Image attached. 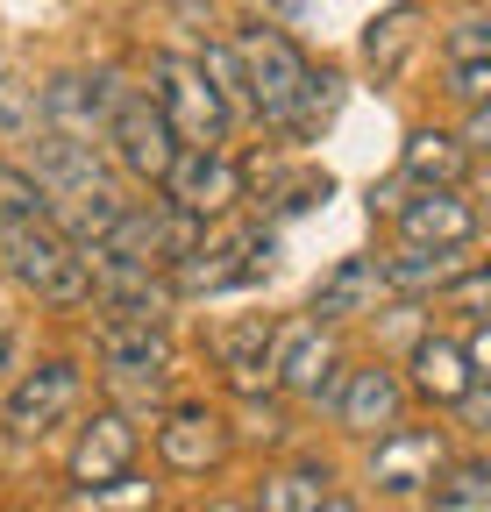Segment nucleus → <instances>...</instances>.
Listing matches in <instances>:
<instances>
[{
  "label": "nucleus",
  "instance_id": "1",
  "mask_svg": "<svg viewBox=\"0 0 491 512\" xmlns=\"http://www.w3.org/2000/svg\"><path fill=\"white\" fill-rule=\"evenodd\" d=\"M235 64H242V93H250V114L264 121V128H292V107H299V93H306V50L285 36V29H271V22H257V29H242L235 36Z\"/></svg>",
  "mask_w": 491,
  "mask_h": 512
},
{
  "label": "nucleus",
  "instance_id": "2",
  "mask_svg": "<svg viewBox=\"0 0 491 512\" xmlns=\"http://www.w3.org/2000/svg\"><path fill=\"white\" fill-rule=\"evenodd\" d=\"M0 264H8L43 306H86L93 299L86 256L57 235L50 221H8V228H0Z\"/></svg>",
  "mask_w": 491,
  "mask_h": 512
},
{
  "label": "nucleus",
  "instance_id": "3",
  "mask_svg": "<svg viewBox=\"0 0 491 512\" xmlns=\"http://www.w3.org/2000/svg\"><path fill=\"white\" fill-rule=\"evenodd\" d=\"M271 249H278L271 228L200 235V242L164 271V278H171V299H214V292H235V285H257V278L271 271Z\"/></svg>",
  "mask_w": 491,
  "mask_h": 512
},
{
  "label": "nucleus",
  "instance_id": "4",
  "mask_svg": "<svg viewBox=\"0 0 491 512\" xmlns=\"http://www.w3.org/2000/svg\"><path fill=\"white\" fill-rule=\"evenodd\" d=\"M150 79H157V114L171 121V136H178V150H221L228 143V128H235V114H228V100L207 86V72L193 57H157L150 64Z\"/></svg>",
  "mask_w": 491,
  "mask_h": 512
},
{
  "label": "nucleus",
  "instance_id": "5",
  "mask_svg": "<svg viewBox=\"0 0 491 512\" xmlns=\"http://www.w3.org/2000/svg\"><path fill=\"white\" fill-rule=\"evenodd\" d=\"M193 242H200V221H193V214H178L171 200H150V207H121L114 228H107L93 249L121 256V264H143V271H171Z\"/></svg>",
  "mask_w": 491,
  "mask_h": 512
},
{
  "label": "nucleus",
  "instance_id": "6",
  "mask_svg": "<svg viewBox=\"0 0 491 512\" xmlns=\"http://www.w3.org/2000/svg\"><path fill=\"white\" fill-rule=\"evenodd\" d=\"M228 448H235V427H228V413L207 406V399H171V406L157 413V456H164V470H178V477L221 470Z\"/></svg>",
  "mask_w": 491,
  "mask_h": 512
},
{
  "label": "nucleus",
  "instance_id": "7",
  "mask_svg": "<svg viewBox=\"0 0 491 512\" xmlns=\"http://www.w3.org/2000/svg\"><path fill=\"white\" fill-rule=\"evenodd\" d=\"M100 150H114V164L129 171V178L157 185V178L171 171V157H178V136H171V121L157 114L150 93H129V86H121V100H114V114H107Z\"/></svg>",
  "mask_w": 491,
  "mask_h": 512
},
{
  "label": "nucleus",
  "instance_id": "8",
  "mask_svg": "<svg viewBox=\"0 0 491 512\" xmlns=\"http://www.w3.org/2000/svg\"><path fill=\"white\" fill-rule=\"evenodd\" d=\"M271 384H278L285 399H314V406L335 399V384H342V349H335V335L321 328V320H292V328H278Z\"/></svg>",
  "mask_w": 491,
  "mask_h": 512
},
{
  "label": "nucleus",
  "instance_id": "9",
  "mask_svg": "<svg viewBox=\"0 0 491 512\" xmlns=\"http://www.w3.org/2000/svg\"><path fill=\"white\" fill-rule=\"evenodd\" d=\"M157 185H164V200H171L178 214H193V221L207 228V221L235 214V200H242V164H235L228 150H178Z\"/></svg>",
  "mask_w": 491,
  "mask_h": 512
},
{
  "label": "nucleus",
  "instance_id": "10",
  "mask_svg": "<svg viewBox=\"0 0 491 512\" xmlns=\"http://www.w3.org/2000/svg\"><path fill=\"white\" fill-rule=\"evenodd\" d=\"M449 463V434L442 427H406L392 420L385 434H371V484L392 498H420L435 484V470Z\"/></svg>",
  "mask_w": 491,
  "mask_h": 512
},
{
  "label": "nucleus",
  "instance_id": "11",
  "mask_svg": "<svg viewBox=\"0 0 491 512\" xmlns=\"http://www.w3.org/2000/svg\"><path fill=\"white\" fill-rule=\"evenodd\" d=\"M79 392H86L79 363H72V356H43L36 370H22V377L8 384V434L43 441L57 420H65V413L79 406Z\"/></svg>",
  "mask_w": 491,
  "mask_h": 512
},
{
  "label": "nucleus",
  "instance_id": "12",
  "mask_svg": "<svg viewBox=\"0 0 491 512\" xmlns=\"http://www.w3.org/2000/svg\"><path fill=\"white\" fill-rule=\"evenodd\" d=\"M114 100H121V86H114V79L65 72V79H50V86L36 93V121L50 128V136H65V143H100V136H107Z\"/></svg>",
  "mask_w": 491,
  "mask_h": 512
},
{
  "label": "nucleus",
  "instance_id": "13",
  "mask_svg": "<svg viewBox=\"0 0 491 512\" xmlns=\"http://www.w3.org/2000/svg\"><path fill=\"white\" fill-rule=\"evenodd\" d=\"M399 242L470 249L477 242V207L463 200V185H413V200H399Z\"/></svg>",
  "mask_w": 491,
  "mask_h": 512
},
{
  "label": "nucleus",
  "instance_id": "14",
  "mask_svg": "<svg viewBox=\"0 0 491 512\" xmlns=\"http://www.w3.org/2000/svg\"><path fill=\"white\" fill-rule=\"evenodd\" d=\"M328 406H335V420H342L349 434H385V427L406 413V377L385 370V363H363V370L342 363V384H335Z\"/></svg>",
  "mask_w": 491,
  "mask_h": 512
},
{
  "label": "nucleus",
  "instance_id": "15",
  "mask_svg": "<svg viewBox=\"0 0 491 512\" xmlns=\"http://www.w3.org/2000/svg\"><path fill=\"white\" fill-rule=\"evenodd\" d=\"M136 463V413H121V406H100L79 441H72V484H107V477H129Z\"/></svg>",
  "mask_w": 491,
  "mask_h": 512
},
{
  "label": "nucleus",
  "instance_id": "16",
  "mask_svg": "<svg viewBox=\"0 0 491 512\" xmlns=\"http://www.w3.org/2000/svg\"><path fill=\"white\" fill-rule=\"evenodd\" d=\"M29 178L43 185V200H72V192H93V185H114L107 178V157L100 143H65L36 128V157H29Z\"/></svg>",
  "mask_w": 491,
  "mask_h": 512
},
{
  "label": "nucleus",
  "instance_id": "17",
  "mask_svg": "<svg viewBox=\"0 0 491 512\" xmlns=\"http://www.w3.org/2000/svg\"><path fill=\"white\" fill-rule=\"evenodd\" d=\"M100 363L107 377H171L164 320H100Z\"/></svg>",
  "mask_w": 491,
  "mask_h": 512
},
{
  "label": "nucleus",
  "instance_id": "18",
  "mask_svg": "<svg viewBox=\"0 0 491 512\" xmlns=\"http://www.w3.org/2000/svg\"><path fill=\"white\" fill-rule=\"evenodd\" d=\"M378 299H385V271H378V256H342V264L314 285V320H321V328H335V320L378 313Z\"/></svg>",
  "mask_w": 491,
  "mask_h": 512
},
{
  "label": "nucleus",
  "instance_id": "19",
  "mask_svg": "<svg viewBox=\"0 0 491 512\" xmlns=\"http://www.w3.org/2000/svg\"><path fill=\"white\" fill-rule=\"evenodd\" d=\"M413 392L427 399V406H456L470 384H477V370H470V356H463V342H449V335H413Z\"/></svg>",
  "mask_w": 491,
  "mask_h": 512
},
{
  "label": "nucleus",
  "instance_id": "20",
  "mask_svg": "<svg viewBox=\"0 0 491 512\" xmlns=\"http://www.w3.org/2000/svg\"><path fill=\"white\" fill-rule=\"evenodd\" d=\"M470 264L463 249H427V242H399L392 256H385V292H399V299H442V285L456 278Z\"/></svg>",
  "mask_w": 491,
  "mask_h": 512
},
{
  "label": "nucleus",
  "instance_id": "21",
  "mask_svg": "<svg viewBox=\"0 0 491 512\" xmlns=\"http://www.w3.org/2000/svg\"><path fill=\"white\" fill-rule=\"evenodd\" d=\"M271 349H278L271 320H242V328H221L214 335V356H221V370H228L235 392H264V384H271Z\"/></svg>",
  "mask_w": 491,
  "mask_h": 512
},
{
  "label": "nucleus",
  "instance_id": "22",
  "mask_svg": "<svg viewBox=\"0 0 491 512\" xmlns=\"http://www.w3.org/2000/svg\"><path fill=\"white\" fill-rule=\"evenodd\" d=\"M463 171H470V150L456 143V128H413L399 150L406 185H463Z\"/></svg>",
  "mask_w": 491,
  "mask_h": 512
},
{
  "label": "nucleus",
  "instance_id": "23",
  "mask_svg": "<svg viewBox=\"0 0 491 512\" xmlns=\"http://www.w3.org/2000/svg\"><path fill=\"white\" fill-rule=\"evenodd\" d=\"M328 491H335V470L328 463H285V470L264 477V491H257L250 512H321Z\"/></svg>",
  "mask_w": 491,
  "mask_h": 512
},
{
  "label": "nucleus",
  "instance_id": "24",
  "mask_svg": "<svg viewBox=\"0 0 491 512\" xmlns=\"http://www.w3.org/2000/svg\"><path fill=\"white\" fill-rule=\"evenodd\" d=\"M427 491H435V512H491V463H477V456L442 463Z\"/></svg>",
  "mask_w": 491,
  "mask_h": 512
},
{
  "label": "nucleus",
  "instance_id": "25",
  "mask_svg": "<svg viewBox=\"0 0 491 512\" xmlns=\"http://www.w3.org/2000/svg\"><path fill=\"white\" fill-rule=\"evenodd\" d=\"M413 43H420V8H413V0H399L392 15H378L371 29H363V57H371L378 72H399Z\"/></svg>",
  "mask_w": 491,
  "mask_h": 512
},
{
  "label": "nucleus",
  "instance_id": "26",
  "mask_svg": "<svg viewBox=\"0 0 491 512\" xmlns=\"http://www.w3.org/2000/svg\"><path fill=\"white\" fill-rule=\"evenodd\" d=\"M335 107H342V79H335V72H306V93H299V107H292V128H285V136H321V128L335 121Z\"/></svg>",
  "mask_w": 491,
  "mask_h": 512
},
{
  "label": "nucleus",
  "instance_id": "27",
  "mask_svg": "<svg viewBox=\"0 0 491 512\" xmlns=\"http://www.w3.org/2000/svg\"><path fill=\"white\" fill-rule=\"evenodd\" d=\"M193 64L207 72V86L228 100V114H250V93H242V64H235V43H207Z\"/></svg>",
  "mask_w": 491,
  "mask_h": 512
},
{
  "label": "nucleus",
  "instance_id": "28",
  "mask_svg": "<svg viewBox=\"0 0 491 512\" xmlns=\"http://www.w3.org/2000/svg\"><path fill=\"white\" fill-rule=\"evenodd\" d=\"M8 221H43V185L22 164H0V228Z\"/></svg>",
  "mask_w": 491,
  "mask_h": 512
},
{
  "label": "nucleus",
  "instance_id": "29",
  "mask_svg": "<svg viewBox=\"0 0 491 512\" xmlns=\"http://www.w3.org/2000/svg\"><path fill=\"white\" fill-rule=\"evenodd\" d=\"M0 128H8V136H36V86L29 79H0Z\"/></svg>",
  "mask_w": 491,
  "mask_h": 512
},
{
  "label": "nucleus",
  "instance_id": "30",
  "mask_svg": "<svg viewBox=\"0 0 491 512\" xmlns=\"http://www.w3.org/2000/svg\"><path fill=\"white\" fill-rule=\"evenodd\" d=\"M442 299H456V313L484 320V306H491V271H484V264H463V271L442 285Z\"/></svg>",
  "mask_w": 491,
  "mask_h": 512
},
{
  "label": "nucleus",
  "instance_id": "31",
  "mask_svg": "<svg viewBox=\"0 0 491 512\" xmlns=\"http://www.w3.org/2000/svg\"><path fill=\"white\" fill-rule=\"evenodd\" d=\"M477 57H491V22L484 15H463L449 29V64H477Z\"/></svg>",
  "mask_w": 491,
  "mask_h": 512
},
{
  "label": "nucleus",
  "instance_id": "32",
  "mask_svg": "<svg viewBox=\"0 0 491 512\" xmlns=\"http://www.w3.org/2000/svg\"><path fill=\"white\" fill-rule=\"evenodd\" d=\"M449 93H456L463 107L491 100V57H477V64H449Z\"/></svg>",
  "mask_w": 491,
  "mask_h": 512
},
{
  "label": "nucleus",
  "instance_id": "33",
  "mask_svg": "<svg viewBox=\"0 0 491 512\" xmlns=\"http://www.w3.org/2000/svg\"><path fill=\"white\" fill-rule=\"evenodd\" d=\"M456 143L477 157V150H491V100H477V107H463V128H456Z\"/></svg>",
  "mask_w": 491,
  "mask_h": 512
},
{
  "label": "nucleus",
  "instance_id": "34",
  "mask_svg": "<svg viewBox=\"0 0 491 512\" xmlns=\"http://www.w3.org/2000/svg\"><path fill=\"white\" fill-rule=\"evenodd\" d=\"M463 356H470V370H477V377H491V335H484V320H470V342H463Z\"/></svg>",
  "mask_w": 491,
  "mask_h": 512
},
{
  "label": "nucleus",
  "instance_id": "35",
  "mask_svg": "<svg viewBox=\"0 0 491 512\" xmlns=\"http://www.w3.org/2000/svg\"><path fill=\"white\" fill-rule=\"evenodd\" d=\"M8 370H15V335L0 328V377H8Z\"/></svg>",
  "mask_w": 491,
  "mask_h": 512
},
{
  "label": "nucleus",
  "instance_id": "36",
  "mask_svg": "<svg viewBox=\"0 0 491 512\" xmlns=\"http://www.w3.org/2000/svg\"><path fill=\"white\" fill-rule=\"evenodd\" d=\"M321 512H363V505H356V498H342V491H328V505H321Z\"/></svg>",
  "mask_w": 491,
  "mask_h": 512
},
{
  "label": "nucleus",
  "instance_id": "37",
  "mask_svg": "<svg viewBox=\"0 0 491 512\" xmlns=\"http://www.w3.org/2000/svg\"><path fill=\"white\" fill-rule=\"evenodd\" d=\"M207 512H250V505H235V498H221V505H207Z\"/></svg>",
  "mask_w": 491,
  "mask_h": 512
}]
</instances>
